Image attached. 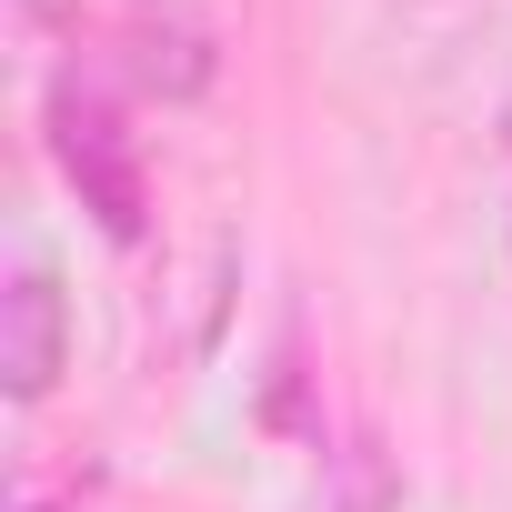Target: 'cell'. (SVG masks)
I'll list each match as a JSON object with an SVG mask.
<instances>
[{
  "mask_svg": "<svg viewBox=\"0 0 512 512\" xmlns=\"http://www.w3.org/2000/svg\"><path fill=\"white\" fill-rule=\"evenodd\" d=\"M41 141H51L71 201L91 211V231H101L111 251H141V241H151V151H141L131 111H121L91 71H61V81L41 91Z\"/></svg>",
  "mask_w": 512,
  "mask_h": 512,
  "instance_id": "6da1fadb",
  "label": "cell"
},
{
  "mask_svg": "<svg viewBox=\"0 0 512 512\" xmlns=\"http://www.w3.org/2000/svg\"><path fill=\"white\" fill-rule=\"evenodd\" d=\"M71 372V292H61V262L41 241L11 251V282H0V392L21 412H41Z\"/></svg>",
  "mask_w": 512,
  "mask_h": 512,
  "instance_id": "7a4b0ae2",
  "label": "cell"
},
{
  "mask_svg": "<svg viewBox=\"0 0 512 512\" xmlns=\"http://www.w3.org/2000/svg\"><path fill=\"white\" fill-rule=\"evenodd\" d=\"M111 61H121V81H131V91H151V101H201V91H211V71H221L211 21H201V11H181V0H141V11H121Z\"/></svg>",
  "mask_w": 512,
  "mask_h": 512,
  "instance_id": "3957f363",
  "label": "cell"
},
{
  "mask_svg": "<svg viewBox=\"0 0 512 512\" xmlns=\"http://www.w3.org/2000/svg\"><path fill=\"white\" fill-rule=\"evenodd\" d=\"M332 462H342V512H392V502H402L382 442H352V452H332Z\"/></svg>",
  "mask_w": 512,
  "mask_h": 512,
  "instance_id": "277c9868",
  "label": "cell"
}]
</instances>
